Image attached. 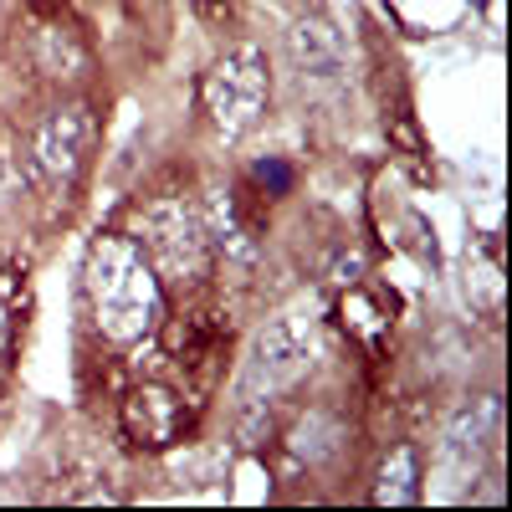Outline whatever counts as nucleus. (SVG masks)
<instances>
[{
	"label": "nucleus",
	"mask_w": 512,
	"mask_h": 512,
	"mask_svg": "<svg viewBox=\"0 0 512 512\" xmlns=\"http://www.w3.org/2000/svg\"><path fill=\"white\" fill-rule=\"evenodd\" d=\"M139 246L149 256V267L159 272V282H200L210 272V231H205V216L180 200V195H159L144 205L139 216Z\"/></svg>",
	"instance_id": "f03ea898"
},
{
	"label": "nucleus",
	"mask_w": 512,
	"mask_h": 512,
	"mask_svg": "<svg viewBox=\"0 0 512 512\" xmlns=\"http://www.w3.org/2000/svg\"><path fill=\"white\" fill-rule=\"evenodd\" d=\"M267 93H272L267 57L256 47H231L200 82V103H205L210 123H216L226 139H241V134H251V128L262 123Z\"/></svg>",
	"instance_id": "7ed1b4c3"
},
{
	"label": "nucleus",
	"mask_w": 512,
	"mask_h": 512,
	"mask_svg": "<svg viewBox=\"0 0 512 512\" xmlns=\"http://www.w3.org/2000/svg\"><path fill=\"white\" fill-rule=\"evenodd\" d=\"M36 67L52 77H82L88 72V47H82V36L67 21L52 16L36 26Z\"/></svg>",
	"instance_id": "1a4fd4ad"
},
{
	"label": "nucleus",
	"mask_w": 512,
	"mask_h": 512,
	"mask_svg": "<svg viewBox=\"0 0 512 512\" xmlns=\"http://www.w3.org/2000/svg\"><path fill=\"white\" fill-rule=\"evenodd\" d=\"M292 47V62L303 67L308 77H338L344 72V36H338L323 16H303L287 36Z\"/></svg>",
	"instance_id": "6e6552de"
},
{
	"label": "nucleus",
	"mask_w": 512,
	"mask_h": 512,
	"mask_svg": "<svg viewBox=\"0 0 512 512\" xmlns=\"http://www.w3.org/2000/svg\"><path fill=\"white\" fill-rule=\"evenodd\" d=\"M123 431L144 451H169V446L185 441L190 410H185L180 390H169V384H139V390H128V400H123Z\"/></svg>",
	"instance_id": "423d86ee"
},
{
	"label": "nucleus",
	"mask_w": 512,
	"mask_h": 512,
	"mask_svg": "<svg viewBox=\"0 0 512 512\" xmlns=\"http://www.w3.org/2000/svg\"><path fill=\"white\" fill-rule=\"evenodd\" d=\"M88 303L108 344H139L164 318V282L139 241L103 231L88 251Z\"/></svg>",
	"instance_id": "f257e3e1"
},
{
	"label": "nucleus",
	"mask_w": 512,
	"mask_h": 512,
	"mask_svg": "<svg viewBox=\"0 0 512 512\" xmlns=\"http://www.w3.org/2000/svg\"><path fill=\"white\" fill-rule=\"evenodd\" d=\"M308 354H313V338H308V328L297 318L267 323L262 333H256V344H251V364H246L251 390H246V400L267 405L272 395L287 390V384H297L303 369H308Z\"/></svg>",
	"instance_id": "20e7f679"
},
{
	"label": "nucleus",
	"mask_w": 512,
	"mask_h": 512,
	"mask_svg": "<svg viewBox=\"0 0 512 512\" xmlns=\"http://www.w3.org/2000/svg\"><path fill=\"white\" fill-rule=\"evenodd\" d=\"M492 436H497V400L466 405V410L451 420L446 441H441V461H446V466H461V472H472L477 456L492 446Z\"/></svg>",
	"instance_id": "0eeeda50"
},
{
	"label": "nucleus",
	"mask_w": 512,
	"mask_h": 512,
	"mask_svg": "<svg viewBox=\"0 0 512 512\" xmlns=\"http://www.w3.org/2000/svg\"><path fill=\"white\" fill-rule=\"evenodd\" d=\"M256 185L272 190V195H287L292 190V169L282 159H267V164H256Z\"/></svg>",
	"instance_id": "9b49d317"
},
{
	"label": "nucleus",
	"mask_w": 512,
	"mask_h": 512,
	"mask_svg": "<svg viewBox=\"0 0 512 512\" xmlns=\"http://www.w3.org/2000/svg\"><path fill=\"white\" fill-rule=\"evenodd\" d=\"M420 466H415V446H395L379 466V487H374V502H415L420 497Z\"/></svg>",
	"instance_id": "9d476101"
},
{
	"label": "nucleus",
	"mask_w": 512,
	"mask_h": 512,
	"mask_svg": "<svg viewBox=\"0 0 512 512\" xmlns=\"http://www.w3.org/2000/svg\"><path fill=\"white\" fill-rule=\"evenodd\" d=\"M88 149H93V113L88 108H62L41 123L31 164L47 185L72 190L82 180V169H88Z\"/></svg>",
	"instance_id": "39448f33"
}]
</instances>
